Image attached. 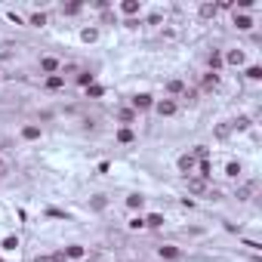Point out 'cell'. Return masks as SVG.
I'll return each mask as SVG.
<instances>
[{
	"label": "cell",
	"instance_id": "cell-1",
	"mask_svg": "<svg viewBox=\"0 0 262 262\" xmlns=\"http://www.w3.org/2000/svg\"><path fill=\"white\" fill-rule=\"evenodd\" d=\"M130 108H133L136 114H139V111H148V108H155V96H151V93H136L133 102H130Z\"/></svg>",
	"mask_w": 262,
	"mask_h": 262
},
{
	"label": "cell",
	"instance_id": "cell-2",
	"mask_svg": "<svg viewBox=\"0 0 262 262\" xmlns=\"http://www.w3.org/2000/svg\"><path fill=\"white\" fill-rule=\"evenodd\" d=\"M176 167H179V173H185V176H195V167H198V157L191 155V151H185V155H179V160H176Z\"/></svg>",
	"mask_w": 262,
	"mask_h": 262
},
{
	"label": "cell",
	"instance_id": "cell-3",
	"mask_svg": "<svg viewBox=\"0 0 262 262\" xmlns=\"http://www.w3.org/2000/svg\"><path fill=\"white\" fill-rule=\"evenodd\" d=\"M155 111H157L160 117H173V114L179 111V102H176V99H155Z\"/></svg>",
	"mask_w": 262,
	"mask_h": 262
},
{
	"label": "cell",
	"instance_id": "cell-4",
	"mask_svg": "<svg viewBox=\"0 0 262 262\" xmlns=\"http://www.w3.org/2000/svg\"><path fill=\"white\" fill-rule=\"evenodd\" d=\"M185 182H188V191H191V195H207V191H210V182H207V179H201V176H185Z\"/></svg>",
	"mask_w": 262,
	"mask_h": 262
},
{
	"label": "cell",
	"instance_id": "cell-5",
	"mask_svg": "<svg viewBox=\"0 0 262 262\" xmlns=\"http://www.w3.org/2000/svg\"><path fill=\"white\" fill-rule=\"evenodd\" d=\"M40 71H44L47 77H50V74H59V71H62V62H59L56 56H40Z\"/></svg>",
	"mask_w": 262,
	"mask_h": 262
},
{
	"label": "cell",
	"instance_id": "cell-6",
	"mask_svg": "<svg viewBox=\"0 0 262 262\" xmlns=\"http://www.w3.org/2000/svg\"><path fill=\"white\" fill-rule=\"evenodd\" d=\"M117 12H120V16H139V12H142V0H120Z\"/></svg>",
	"mask_w": 262,
	"mask_h": 262
},
{
	"label": "cell",
	"instance_id": "cell-7",
	"mask_svg": "<svg viewBox=\"0 0 262 262\" xmlns=\"http://www.w3.org/2000/svg\"><path fill=\"white\" fill-rule=\"evenodd\" d=\"M247 62V56H244V50H228L225 56H222V65H234V68H241Z\"/></svg>",
	"mask_w": 262,
	"mask_h": 262
},
{
	"label": "cell",
	"instance_id": "cell-8",
	"mask_svg": "<svg viewBox=\"0 0 262 262\" xmlns=\"http://www.w3.org/2000/svg\"><path fill=\"white\" fill-rule=\"evenodd\" d=\"M253 16H247V12H234V28H238V31H250L253 28Z\"/></svg>",
	"mask_w": 262,
	"mask_h": 262
},
{
	"label": "cell",
	"instance_id": "cell-9",
	"mask_svg": "<svg viewBox=\"0 0 262 262\" xmlns=\"http://www.w3.org/2000/svg\"><path fill=\"white\" fill-rule=\"evenodd\" d=\"M167 93H170L167 99H173V96H182V93H185V80H182V77H170V80H167Z\"/></svg>",
	"mask_w": 262,
	"mask_h": 262
},
{
	"label": "cell",
	"instance_id": "cell-10",
	"mask_svg": "<svg viewBox=\"0 0 262 262\" xmlns=\"http://www.w3.org/2000/svg\"><path fill=\"white\" fill-rule=\"evenodd\" d=\"M157 256H160V259H167V262H176L179 256H182V250H179V247H173V244H163L160 250H157Z\"/></svg>",
	"mask_w": 262,
	"mask_h": 262
},
{
	"label": "cell",
	"instance_id": "cell-11",
	"mask_svg": "<svg viewBox=\"0 0 262 262\" xmlns=\"http://www.w3.org/2000/svg\"><path fill=\"white\" fill-rule=\"evenodd\" d=\"M22 139L37 142L40 139V127H37V123H25V127H22Z\"/></svg>",
	"mask_w": 262,
	"mask_h": 262
},
{
	"label": "cell",
	"instance_id": "cell-12",
	"mask_svg": "<svg viewBox=\"0 0 262 262\" xmlns=\"http://www.w3.org/2000/svg\"><path fill=\"white\" fill-rule=\"evenodd\" d=\"M84 256H87V250H84L80 244H68V247H65V259H77V262H80Z\"/></svg>",
	"mask_w": 262,
	"mask_h": 262
},
{
	"label": "cell",
	"instance_id": "cell-13",
	"mask_svg": "<svg viewBox=\"0 0 262 262\" xmlns=\"http://www.w3.org/2000/svg\"><path fill=\"white\" fill-rule=\"evenodd\" d=\"M207 65H210V71H213V74H219V71H222V52L213 50V52H210V59H207Z\"/></svg>",
	"mask_w": 262,
	"mask_h": 262
},
{
	"label": "cell",
	"instance_id": "cell-14",
	"mask_svg": "<svg viewBox=\"0 0 262 262\" xmlns=\"http://www.w3.org/2000/svg\"><path fill=\"white\" fill-rule=\"evenodd\" d=\"M114 139H117L120 145H130V142L136 139V133H133L130 127H120V130H117V136H114Z\"/></svg>",
	"mask_w": 262,
	"mask_h": 262
},
{
	"label": "cell",
	"instance_id": "cell-15",
	"mask_svg": "<svg viewBox=\"0 0 262 262\" xmlns=\"http://www.w3.org/2000/svg\"><path fill=\"white\" fill-rule=\"evenodd\" d=\"M127 207H130V210H142V207H145V198L139 195V191H133V195H127Z\"/></svg>",
	"mask_w": 262,
	"mask_h": 262
},
{
	"label": "cell",
	"instance_id": "cell-16",
	"mask_svg": "<svg viewBox=\"0 0 262 262\" xmlns=\"http://www.w3.org/2000/svg\"><path fill=\"white\" fill-rule=\"evenodd\" d=\"M216 87H219V74L207 71V74H204V84H201V90H207V93H210V90H216Z\"/></svg>",
	"mask_w": 262,
	"mask_h": 262
},
{
	"label": "cell",
	"instance_id": "cell-17",
	"mask_svg": "<svg viewBox=\"0 0 262 262\" xmlns=\"http://www.w3.org/2000/svg\"><path fill=\"white\" fill-rule=\"evenodd\" d=\"M198 12H201V19H216L219 6H216V3H201V6H198Z\"/></svg>",
	"mask_w": 262,
	"mask_h": 262
},
{
	"label": "cell",
	"instance_id": "cell-18",
	"mask_svg": "<svg viewBox=\"0 0 262 262\" xmlns=\"http://www.w3.org/2000/svg\"><path fill=\"white\" fill-rule=\"evenodd\" d=\"M117 120L123 123V127H130V123L136 120V111H133V108H120V114H117Z\"/></svg>",
	"mask_w": 262,
	"mask_h": 262
},
{
	"label": "cell",
	"instance_id": "cell-19",
	"mask_svg": "<svg viewBox=\"0 0 262 262\" xmlns=\"http://www.w3.org/2000/svg\"><path fill=\"white\" fill-rule=\"evenodd\" d=\"M65 87V77L62 74H50L47 77V90H62Z\"/></svg>",
	"mask_w": 262,
	"mask_h": 262
},
{
	"label": "cell",
	"instance_id": "cell-20",
	"mask_svg": "<svg viewBox=\"0 0 262 262\" xmlns=\"http://www.w3.org/2000/svg\"><path fill=\"white\" fill-rule=\"evenodd\" d=\"M80 40H84V44H96V40H99V28H84L80 31Z\"/></svg>",
	"mask_w": 262,
	"mask_h": 262
},
{
	"label": "cell",
	"instance_id": "cell-21",
	"mask_svg": "<svg viewBox=\"0 0 262 262\" xmlns=\"http://www.w3.org/2000/svg\"><path fill=\"white\" fill-rule=\"evenodd\" d=\"M241 173H244V167H241L238 160H231L228 167H225V176H228V179H241Z\"/></svg>",
	"mask_w": 262,
	"mask_h": 262
},
{
	"label": "cell",
	"instance_id": "cell-22",
	"mask_svg": "<svg viewBox=\"0 0 262 262\" xmlns=\"http://www.w3.org/2000/svg\"><path fill=\"white\" fill-rule=\"evenodd\" d=\"M231 130H241V133H244V130H250V117H247V114L234 117V120H231Z\"/></svg>",
	"mask_w": 262,
	"mask_h": 262
},
{
	"label": "cell",
	"instance_id": "cell-23",
	"mask_svg": "<svg viewBox=\"0 0 262 262\" xmlns=\"http://www.w3.org/2000/svg\"><path fill=\"white\" fill-rule=\"evenodd\" d=\"M28 25H34V28H44V25H47V12H31Z\"/></svg>",
	"mask_w": 262,
	"mask_h": 262
},
{
	"label": "cell",
	"instance_id": "cell-24",
	"mask_svg": "<svg viewBox=\"0 0 262 262\" xmlns=\"http://www.w3.org/2000/svg\"><path fill=\"white\" fill-rule=\"evenodd\" d=\"M163 225V216L160 213H151L148 219H145V228H160Z\"/></svg>",
	"mask_w": 262,
	"mask_h": 262
},
{
	"label": "cell",
	"instance_id": "cell-25",
	"mask_svg": "<svg viewBox=\"0 0 262 262\" xmlns=\"http://www.w3.org/2000/svg\"><path fill=\"white\" fill-rule=\"evenodd\" d=\"M93 80H96V74H93V71H80V74H77V84L84 87V90H87V87L93 84Z\"/></svg>",
	"mask_w": 262,
	"mask_h": 262
},
{
	"label": "cell",
	"instance_id": "cell-26",
	"mask_svg": "<svg viewBox=\"0 0 262 262\" xmlns=\"http://www.w3.org/2000/svg\"><path fill=\"white\" fill-rule=\"evenodd\" d=\"M102 96H105V90H102L99 84H90V87H87V99H102Z\"/></svg>",
	"mask_w": 262,
	"mask_h": 262
},
{
	"label": "cell",
	"instance_id": "cell-27",
	"mask_svg": "<svg viewBox=\"0 0 262 262\" xmlns=\"http://www.w3.org/2000/svg\"><path fill=\"white\" fill-rule=\"evenodd\" d=\"M16 247H19V238H16V234H9V238H3V244H0V250H16Z\"/></svg>",
	"mask_w": 262,
	"mask_h": 262
},
{
	"label": "cell",
	"instance_id": "cell-28",
	"mask_svg": "<svg viewBox=\"0 0 262 262\" xmlns=\"http://www.w3.org/2000/svg\"><path fill=\"white\" fill-rule=\"evenodd\" d=\"M191 155H195L198 160H210V148H207V145H195V151H191Z\"/></svg>",
	"mask_w": 262,
	"mask_h": 262
},
{
	"label": "cell",
	"instance_id": "cell-29",
	"mask_svg": "<svg viewBox=\"0 0 262 262\" xmlns=\"http://www.w3.org/2000/svg\"><path fill=\"white\" fill-rule=\"evenodd\" d=\"M247 77H250V80H262V65H247Z\"/></svg>",
	"mask_w": 262,
	"mask_h": 262
},
{
	"label": "cell",
	"instance_id": "cell-30",
	"mask_svg": "<svg viewBox=\"0 0 262 262\" xmlns=\"http://www.w3.org/2000/svg\"><path fill=\"white\" fill-rule=\"evenodd\" d=\"M80 9H84V3H65V6H62V12H65V16H77Z\"/></svg>",
	"mask_w": 262,
	"mask_h": 262
},
{
	"label": "cell",
	"instance_id": "cell-31",
	"mask_svg": "<svg viewBox=\"0 0 262 262\" xmlns=\"http://www.w3.org/2000/svg\"><path fill=\"white\" fill-rule=\"evenodd\" d=\"M250 195H253V182H250V185H241V188H238V201H247Z\"/></svg>",
	"mask_w": 262,
	"mask_h": 262
},
{
	"label": "cell",
	"instance_id": "cell-32",
	"mask_svg": "<svg viewBox=\"0 0 262 262\" xmlns=\"http://www.w3.org/2000/svg\"><path fill=\"white\" fill-rule=\"evenodd\" d=\"M130 228H133V231L145 228V219H142V216H133V219H130Z\"/></svg>",
	"mask_w": 262,
	"mask_h": 262
},
{
	"label": "cell",
	"instance_id": "cell-33",
	"mask_svg": "<svg viewBox=\"0 0 262 262\" xmlns=\"http://www.w3.org/2000/svg\"><path fill=\"white\" fill-rule=\"evenodd\" d=\"M182 99H185V102H198V90H188V87H185V93H182Z\"/></svg>",
	"mask_w": 262,
	"mask_h": 262
},
{
	"label": "cell",
	"instance_id": "cell-34",
	"mask_svg": "<svg viewBox=\"0 0 262 262\" xmlns=\"http://www.w3.org/2000/svg\"><path fill=\"white\" fill-rule=\"evenodd\" d=\"M93 207H96V210H102V207H105V198H102V195H96V201H93Z\"/></svg>",
	"mask_w": 262,
	"mask_h": 262
},
{
	"label": "cell",
	"instance_id": "cell-35",
	"mask_svg": "<svg viewBox=\"0 0 262 262\" xmlns=\"http://www.w3.org/2000/svg\"><path fill=\"white\" fill-rule=\"evenodd\" d=\"M228 133H231V127H219V130H216V136H219V139H225Z\"/></svg>",
	"mask_w": 262,
	"mask_h": 262
},
{
	"label": "cell",
	"instance_id": "cell-36",
	"mask_svg": "<svg viewBox=\"0 0 262 262\" xmlns=\"http://www.w3.org/2000/svg\"><path fill=\"white\" fill-rule=\"evenodd\" d=\"M34 262H50V256H37V259H34Z\"/></svg>",
	"mask_w": 262,
	"mask_h": 262
},
{
	"label": "cell",
	"instance_id": "cell-37",
	"mask_svg": "<svg viewBox=\"0 0 262 262\" xmlns=\"http://www.w3.org/2000/svg\"><path fill=\"white\" fill-rule=\"evenodd\" d=\"M0 173H3V157H0Z\"/></svg>",
	"mask_w": 262,
	"mask_h": 262
},
{
	"label": "cell",
	"instance_id": "cell-38",
	"mask_svg": "<svg viewBox=\"0 0 262 262\" xmlns=\"http://www.w3.org/2000/svg\"><path fill=\"white\" fill-rule=\"evenodd\" d=\"M80 262H96V259H80Z\"/></svg>",
	"mask_w": 262,
	"mask_h": 262
},
{
	"label": "cell",
	"instance_id": "cell-39",
	"mask_svg": "<svg viewBox=\"0 0 262 262\" xmlns=\"http://www.w3.org/2000/svg\"><path fill=\"white\" fill-rule=\"evenodd\" d=\"M0 262H3V259H0Z\"/></svg>",
	"mask_w": 262,
	"mask_h": 262
}]
</instances>
